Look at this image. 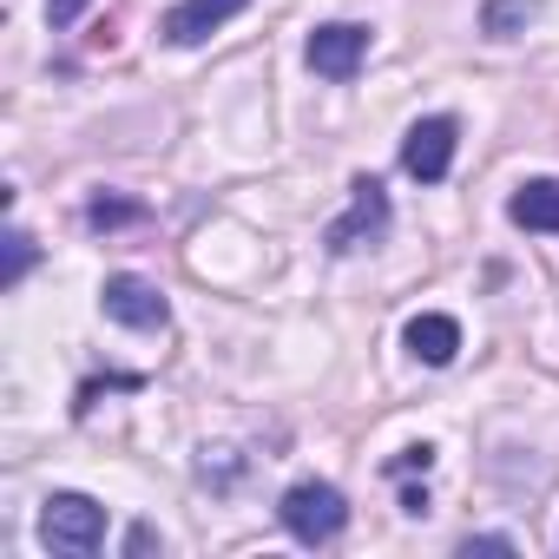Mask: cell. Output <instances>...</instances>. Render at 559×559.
Segmentation results:
<instances>
[{
  "label": "cell",
  "mask_w": 559,
  "mask_h": 559,
  "mask_svg": "<svg viewBox=\"0 0 559 559\" xmlns=\"http://www.w3.org/2000/svg\"><path fill=\"white\" fill-rule=\"evenodd\" d=\"M533 21H539V0H487V8H480V34L487 40H513Z\"/></svg>",
  "instance_id": "30bf717a"
},
{
  "label": "cell",
  "mask_w": 559,
  "mask_h": 559,
  "mask_svg": "<svg viewBox=\"0 0 559 559\" xmlns=\"http://www.w3.org/2000/svg\"><path fill=\"white\" fill-rule=\"evenodd\" d=\"M139 217H145V211H139V204H126V198H93V204H86V224H93V230H112V224H139Z\"/></svg>",
  "instance_id": "4fadbf2b"
},
{
  "label": "cell",
  "mask_w": 559,
  "mask_h": 559,
  "mask_svg": "<svg viewBox=\"0 0 559 559\" xmlns=\"http://www.w3.org/2000/svg\"><path fill=\"white\" fill-rule=\"evenodd\" d=\"M454 145H461V126H454L448 112L415 119V126H408V139H402V171H408V178H421V185H441V178H448V165H454Z\"/></svg>",
  "instance_id": "277c9868"
},
{
  "label": "cell",
  "mask_w": 559,
  "mask_h": 559,
  "mask_svg": "<svg viewBox=\"0 0 559 559\" xmlns=\"http://www.w3.org/2000/svg\"><path fill=\"white\" fill-rule=\"evenodd\" d=\"M99 304H106V317L126 323V330H165V323H171V304L158 297V284H145V276H132V270L106 276Z\"/></svg>",
  "instance_id": "5b68a950"
},
{
  "label": "cell",
  "mask_w": 559,
  "mask_h": 559,
  "mask_svg": "<svg viewBox=\"0 0 559 559\" xmlns=\"http://www.w3.org/2000/svg\"><path fill=\"white\" fill-rule=\"evenodd\" d=\"M402 343H408V356H415V362L448 369V362L461 356V323H454V317H441V310H421V317H408Z\"/></svg>",
  "instance_id": "ba28073f"
},
{
  "label": "cell",
  "mask_w": 559,
  "mask_h": 559,
  "mask_svg": "<svg viewBox=\"0 0 559 559\" xmlns=\"http://www.w3.org/2000/svg\"><path fill=\"white\" fill-rule=\"evenodd\" d=\"M237 474H243V454H237V448H204V454H198V480H204V487H230Z\"/></svg>",
  "instance_id": "7c38bea8"
},
{
  "label": "cell",
  "mask_w": 559,
  "mask_h": 559,
  "mask_svg": "<svg viewBox=\"0 0 559 559\" xmlns=\"http://www.w3.org/2000/svg\"><path fill=\"white\" fill-rule=\"evenodd\" d=\"M362 60H369V27H356V21H330V27L310 34V67H317L323 80H356Z\"/></svg>",
  "instance_id": "8992f818"
},
{
  "label": "cell",
  "mask_w": 559,
  "mask_h": 559,
  "mask_svg": "<svg viewBox=\"0 0 559 559\" xmlns=\"http://www.w3.org/2000/svg\"><path fill=\"white\" fill-rule=\"evenodd\" d=\"M467 552H513V539L507 533H480V539H467Z\"/></svg>",
  "instance_id": "2e32d148"
},
{
  "label": "cell",
  "mask_w": 559,
  "mask_h": 559,
  "mask_svg": "<svg viewBox=\"0 0 559 559\" xmlns=\"http://www.w3.org/2000/svg\"><path fill=\"white\" fill-rule=\"evenodd\" d=\"M507 217L520 230H552L559 237V178H526L513 198H507Z\"/></svg>",
  "instance_id": "9c48e42d"
},
{
  "label": "cell",
  "mask_w": 559,
  "mask_h": 559,
  "mask_svg": "<svg viewBox=\"0 0 559 559\" xmlns=\"http://www.w3.org/2000/svg\"><path fill=\"white\" fill-rule=\"evenodd\" d=\"M40 539L53 552H93L106 539V507L86 500V493H47L40 507Z\"/></svg>",
  "instance_id": "3957f363"
},
{
  "label": "cell",
  "mask_w": 559,
  "mask_h": 559,
  "mask_svg": "<svg viewBox=\"0 0 559 559\" xmlns=\"http://www.w3.org/2000/svg\"><path fill=\"white\" fill-rule=\"evenodd\" d=\"M34 257H40V243H34V237H27L21 224H14V230H8V263H0V290H14L21 276L34 270Z\"/></svg>",
  "instance_id": "8fae6325"
},
{
  "label": "cell",
  "mask_w": 559,
  "mask_h": 559,
  "mask_svg": "<svg viewBox=\"0 0 559 559\" xmlns=\"http://www.w3.org/2000/svg\"><path fill=\"white\" fill-rule=\"evenodd\" d=\"M389 217H395V211H389L382 178H356V185H349V211L330 224L323 243H330L336 257H349V250H376V243L389 237Z\"/></svg>",
  "instance_id": "7a4b0ae2"
},
{
  "label": "cell",
  "mask_w": 559,
  "mask_h": 559,
  "mask_svg": "<svg viewBox=\"0 0 559 559\" xmlns=\"http://www.w3.org/2000/svg\"><path fill=\"white\" fill-rule=\"evenodd\" d=\"M250 0H178V8L165 14V40L171 47H198V40H211L230 14H243Z\"/></svg>",
  "instance_id": "52a82bcc"
},
{
  "label": "cell",
  "mask_w": 559,
  "mask_h": 559,
  "mask_svg": "<svg viewBox=\"0 0 559 559\" xmlns=\"http://www.w3.org/2000/svg\"><path fill=\"white\" fill-rule=\"evenodd\" d=\"M276 520H284L290 539H304V546H330L349 526V500L330 480H297L284 500H276Z\"/></svg>",
  "instance_id": "6da1fadb"
},
{
  "label": "cell",
  "mask_w": 559,
  "mask_h": 559,
  "mask_svg": "<svg viewBox=\"0 0 559 559\" xmlns=\"http://www.w3.org/2000/svg\"><path fill=\"white\" fill-rule=\"evenodd\" d=\"M80 8H86V0H47V21L67 27V21H80Z\"/></svg>",
  "instance_id": "9a60e30c"
},
{
  "label": "cell",
  "mask_w": 559,
  "mask_h": 559,
  "mask_svg": "<svg viewBox=\"0 0 559 559\" xmlns=\"http://www.w3.org/2000/svg\"><path fill=\"white\" fill-rule=\"evenodd\" d=\"M428 467H435V448H402L389 461V474H428Z\"/></svg>",
  "instance_id": "5bb4252c"
}]
</instances>
